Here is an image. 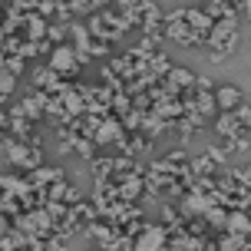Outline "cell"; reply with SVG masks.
Here are the masks:
<instances>
[{
  "instance_id": "obj_1",
  "label": "cell",
  "mask_w": 251,
  "mask_h": 251,
  "mask_svg": "<svg viewBox=\"0 0 251 251\" xmlns=\"http://www.w3.org/2000/svg\"><path fill=\"white\" fill-rule=\"evenodd\" d=\"M218 106H222L225 113H235L241 106V89L238 86H222L218 89Z\"/></svg>"
},
{
  "instance_id": "obj_2",
  "label": "cell",
  "mask_w": 251,
  "mask_h": 251,
  "mask_svg": "<svg viewBox=\"0 0 251 251\" xmlns=\"http://www.w3.org/2000/svg\"><path fill=\"white\" fill-rule=\"evenodd\" d=\"M162 228H146V235H142V241H139V251H165L162 248Z\"/></svg>"
},
{
  "instance_id": "obj_3",
  "label": "cell",
  "mask_w": 251,
  "mask_h": 251,
  "mask_svg": "<svg viewBox=\"0 0 251 251\" xmlns=\"http://www.w3.org/2000/svg\"><path fill=\"white\" fill-rule=\"evenodd\" d=\"M225 225H228L231 235H238V238H241V235H248V231H251V218H248V215H241V212H235Z\"/></svg>"
},
{
  "instance_id": "obj_4",
  "label": "cell",
  "mask_w": 251,
  "mask_h": 251,
  "mask_svg": "<svg viewBox=\"0 0 251 251\" xmlns=\"http://www.w3.org/2000/svg\"><path fill=\"white\" fill-rule=\"evenodd\" d=\"M70 56H73V53L66 50V47L56 50V53H53V66H70Z\"/></svg>"
},
{
  "instance_id": "obj_5",
  "label": "cell",
  "mask_w": 251,
  "mask_h": 251,
  "mask_svg": "<svg viewBox=\"0 0 251 251\" xmlns=\"http://www.w3.org/2000/svg\"><path fill=\"white\" fill-rule=\"evenodd\" d=\"M245 13H248V20H251V0H245Z\"/></svg>"
}]
</instances>
